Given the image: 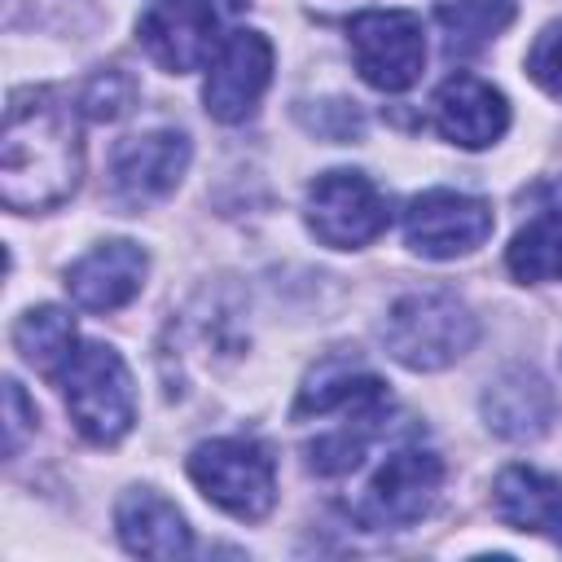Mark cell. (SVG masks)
I'll list each match as a JSON object with an SVG mask.
<instances>
[{"label": "cell", "mask_w": 562, "mask_h": 562, "mask_svg": "<svg viewBox=\"0 0 562 562\" xmlns=\"http://www.w3.org/2000/svg\"><path fill=\"white\" fill-rule=\"evenodd\" d=\"M505 268L522 285L562 281V198H549L505 246Z\"/></svg>", "instance_id": "obj_18"}, {"label": "cell", "mask_w": 562, "mask_h": 562, "mask_svg": "<svg viewBox=\"0 0 562 562\" xmlns=\"http://www.w3.org/2000/svg\"><path fill=\"white\" fill-rule=\"evenodd\" d=\"M303 215H307L312 237L334 250H360V246L378 241L391 224L386 193L364 171H351V167L321 171L307 184Z\"/></svg>", "instance_id": "obj_6"}, {"label": "cell", "mask_w": 562, "mask_h": 562, "mask_svg": "<svg viewBox=\"0 0 562 562\" xmlns=\"http://www.w3.org/2000/svg\"><path fill=\"white\" fill-rule=\"evenodd\" d=\"M430 114L443 140L461 145V149H487L505 136L509 127V101L501 88H492L487 79L457 70L448 75L435 97H430Z\"/></svg>", "instance_id": "obj_13"}, {"label": "cell", "mask_w": 562, "mask_h": 562, "mask_svg": "<svg viewBox=\"0 0 562 562\" xmlns=\"http://www.w3.org/2000/svg\"><path fill=\"white\" fill-rule=\"evenodd\" d=\"M448 53H479L514 22V0H443L435 9Z\"/></svg>", "instance_id": "obj_20"}, {"label": "cell", "mask_w": 562, "mask_h": 562, "mask_svg": "<svg viewBox=\"0 0 562 562\" xmlns=\"http://www.w3.org/2000/svg\"><path fill=\"white\" fill-rule=\"evenodd\" d=\"M145 272H149V255L136 241L114 237L92 246L66 268V294L83 312H119L140 294Z\"/></svg>", "instance_id": "obj_14"}, {"label": "cell", "mask_w": 562, "mask_h": 562, "mask_svg": "<svg viewBox=\"0 0 562 562\" xmlns=\"http://www.w3.org/2000/svg\"><path fill=\"white\" fill-rule=\"evenodd\" d=\"M479 408H483L487 430H496L501 439H518V443H522V439H540V435L553 426L558 400H553L549 382H544L536 369L509 364V369H501V373L487 382Z\"/></svg>", "instance_id": "obj_15"}, {"label": "cell", "mask_w": 562, "mask_h": 562, "mask_svg": "<svg viewBox=\"0 0 562 562\" xmlns=\"http://www.w3.org/2000/svg\"><path fill=\"white\" fill-rule=\"evenodd\" d=\"M189 167V136L176 127H154L127 136L110 158V198L127 211H140L167 198Z\"/></svg>", "instance_id": "obj_12"}, {"label": "cell", "mask_w": 562, "mask_h": 562, "mask_svg": "<svg viewBox=\"0 0 562 562\" xmlns=\"http://www.w3.org/2000/svg\"><path fill=\"white\" fill-rule=\"evenodd\" d=\"M496 228L483 198L457 189H426L404 206V241L422 259H457L479 250Z\"/></svg>", "instance_id": "obj_10"}, {"label": "cell", "mask_w": 562, "mask_h": 562, "mask_svg": "<svg viewBox=\"0 0 562 562\" xmlns=\"http://www.w3.org/2000/svg\"><path fill=\"white\" fill-rule=\"evenodd\" d=\"M439 487H443V461L430 448H395L373 470L351 514L369 531H404L435 509Z\"/></svg>", "instance_id": "obj_9"}, {"label": "cell", "mask_w": 562, "mask_h": 562, "mask_svg": "<svg viewBox=\"0 0 562 562\" xmlns=\"http://www.w3.org/2000/svg\"><path fill=\"white\" fill-rule=\"evenodd\" d=\"M13 347H18V356H22L35 373L57 378L61 364L75 356L79 334H75V321H70L66 307L44 303V307H31V312L18 316V325H13Z\"/></svg>", "instance_id": "obj_19"}, {"label": "cell", "mask_w": 562, "mask_h": 562, "mask_svg": "<svg viewBox=\"0 0 562 562\" xmlns=\"http://www.w3.org/2000/svg\"><path fill=\"white\" fill-rule=\"evenodd\" d=\"M492 514L514 531L562 540V474H544L536 465H505L492 483Z\"/></svg>", "instance_id": "obj_17"}, {"label": "cell", "mask_w": 562, "mask_h": 562, "mask_svg": "<svg viewBox=\"0 0 562 562\" xmlns=\"http://www.w3.org/2000/svg\"><path fill=\"white\" fill-rule=\"evenodd\" d=\"M386 408H391V391L378 373H369L360 360L351 356H325L307 382L299 386V400H294V422H307V417H338L329 422V430H321L303 457H307V470L312 474H347L364 461V448L378 439L382 422H386Z\"/></svg>", "instance_id": "obj_2"}, {"label": "cell", "mask_w": 562, "mask_h": 562, "mask_svg": "<svg viewBox=\"0 0 562 562\" xmlns=\"http://www.w3.org/2000/svg\"><path fill=\"white\" fill-rule=\"evenodd\" d=\"M189 479L228 518L259 522L277 505V461L259 439H206L189 452Z\"/></svg>", "instance_id": "obj_5"}, {"label": "cell", "mask_w": 562, "mask_h": 562, "mask_svg": "<svg viewBox=\"0 0 562 562\" xmlns=\"http://www.w3.org/2000/svg\"><path fill=\"white\" fill-rule=\"evenodd\" d=\"M246 0H149V9L136 22V35L145 44V53L171 70H202L215 48H220V26L224 18L241 13Z\"/></svg>", "instance_id": "obj_8"}, {"label": "cell", "mask_w": 562, "mask_h": 562, "mask_svg": "<svg viewBox=\"0 0 562 562\" xmlns=\"http://www.w3.org/2000/svg\"><path fill=\"white\" fill-rule=\"evenodd\" d=\"M53 382L61 386L66 413L88 443L110 448L132 430L136 391H132V373L123 356L110 342H79Z\"/></svg>", "instance_id": "obj_4"}, {"label": "cell", "mask_w": 562, "mask_h": 562, "mask_svg": "<svg viewBox=\"0 0 562 562\" xmlns=\"http://www.w3.org/2000/svg\"><path fill=\"white\" fill-rule=\"evenodd\" d=\"M527 75H531L549 97L562 101V18L549 22V26L531 40V48H527Z\"/></svg>", "instance_id": "obj_22"}, {"label": "cell", "mask_w": 562, "mask_h": 562, "mask_svg": "<svg viewBox=\"0 0 562 562\" xmlns=\"http://www.w3.org/2000/svg\"><path fill=\"white\" fill-rule=\"evenodd\" d=\"M114 531L136 558H184L193 549L184 514L154 487H127L114 505Z\"/></svg>", "instance_id": "obj_16"}, {"label": "cell", "mask_w": 562, "mask_h": 562, "mask_svg": "<svg viewBox=\"0 0 562 562\" xmlns=\"http://www.w3.org/2000/svg\"><path fill=\"white\" fill-rule=\"evenodd\" d=\"M132 101H136L132 75H123L119 66H110V70H97V75L83 83L79 110H83L88 119H97V123H114V119H123V114L132 110Z\"/></svg>", "instance_id": "obj_21"}, {"label": "cell", "mask_w": 562, "mask_h": 562, "mask_svg": "<svg viewBox=\"0 0 562 562\" xmlns=\"http://www.w3.org/2000/svg\"><path fill=\"white\" fill-rule=\"evenodd\" d=\"M479 342V316L452 290H413L391 303L382 321V347L413 373L457 364Z\"/></svg>", "instance_id": "obj_3"}, {"label": "cell", "mask_w": 562, "mask_h": 562, "mask_svg": "<svg viewBox=\"0 0 562 562\" xmlns=\"http://www.w3.org/2000/svg\"><path fill=\"white\" fill-rule=\"evenodd\" d=\"M356 70L378 92H408L426 70V31L413 9H364L347 22Z\"/></svg>", "instance_id": "obj_7"}, {"label": "cell", "mask_w": 562, "mask_h": 562, "mask_svg": "<svg viewBox=\"0 0 562 562\" xmlns=\"http://www.w3.org/2000/svg\"><path fill=\"white\" fill-rule=\"evenodd\" d=\"M35 422V404L22 395V386L9 378L4 382V457H18V448H22V435H26V426Z\"/></svg>", "instance_id": "obj_23"}, {"label": "cell", "mask_w": 562, "mask_h": 562, "mask_svg": "<svg viewBox=\"0 0 562 562\" xmlns=\"http://www.w3.org/2000/svg\"><path fill=\"white\" fill-rule=\"evenodd\" d=\"M83 176L79 110L57 88H18L0 132V198L9 211H53Z\"/></svg>", "instance_id": "obj_1"}, {"label": "cell", "mask_w": 562, "mask_h": 562, "mask_svg": "<svg viewBox=\"0 0 562 562\" xmlns=\"http://www.w3.org/2000/svg\"><path fill=\"white\" fill-rule=\"evenodd\" d=\"M268 79H272V44H268V35L250 31V26L224 31L215 57L206 61V83H202L206 114L220 119V123L250 119L259 97L268 92Z\"/></svg>", "instance_id": "obj_11"}]
</instances>
